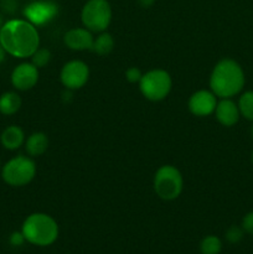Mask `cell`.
Wrapping results in <instances>:
<instances>
[{
	"mask_svg": "<svg viewBox=\"0 0 253 254\" xmlns=\"http://www.w3.org/2000/svg\"><path fill=\"white\" fill-rule=\"evenodd\" d=\"M63 41L68 49L74 51H84V50H92L94 39L92 36V31H89L88 29L77 27L66 32Z\"/></svg>",
	"mask_w": 253,
	"mask_h": 254,
	"instance_id": "obj_12",
	"label": "cell"
},
{
	"mask_svg": "<svg viewBox=\"0 0 253 254\" xmlns=\"http://www.w3.org/2000/svg\"><path fill=\"white\" fill-rule=\"evenodd\" d=\"M2 19H1V15H0V29H1V26H2Z\"/></svg>",
	"mask_w": 253,
	"mask_h": 254,
	"instance_id": "obj_27",
	"label": "cell"
},
{
	"mask_svg": "<svg viewBox=\"0 0 253 254\" xmlns=\"http://www.w3.org/2000/svg\"><path fill=\"white\" fill-rule=\"evenodd\" d=\"M27 21L34 25H41L50 21L57 14V6L50 1H34L25 7Z\"/></svg>",
	"mask_w": 253,
	"mask_h": 254,
	"instance_id": "obj_11",
	"label": "cell"
},
{
	"mask_svg": "<svg viewBox=\"0 0 253 254\" xmlns=\"http://www.w3.org/2000/svg\"><path fill=\"white\" fill-rule=\"evenodd\" d=\"M251 158H252V163H253V153H252V156H251Z\"/></svg>",
	"mask_w": 253,
	"mask_h": 254,
	"instance_id": "obj_29",
	"label": "cell"
},
{
	"mask_svg": "<svg viewBox=\"0 0 253 254\" xmlns=\"http://www.w3.org/2000/svg\"><path fill=\"white\" fill-rule=\"evenodd\" d=\"M25 240L34 246L47 247L55 243L59 237V225L46 213H32L22 223L21 228Z\"/></svg>",
	"mask_w": 253,
	"mask_h": 254,
	"instance_id": "obj_3",
	"label": "cell"
},
{
	"mask_svg": "<svg viewBox=\"0 0 253 254\" xmlns=\"http://www.w3.org/2000/svg\"><path fill=\"white\" fill-rule=\"evenodd\" d=\"M47 146H49V139L46 134L40 133V131L31 134L25 143V148L30 156L42 155L47 150Z\"/></svg>",
	"mask_w": 253,
	"mask_h": 254,
	"instance_id": "obj_15",
	"label": "cell"
},
{
	"mask_svg": "<svg viewBox=\"0 0 253 254\" xmlns=\"http://www.w3.org/2000/svg\"><path fill=\"white\" fill-rule=\"evenodd\" d=\"M24 131L17 126L7 127L2 131L1 135H0V141H1L2 146L9 149V150H16V149H19L24 144Z\"/></svg>",
	"mask_w": 253,
	"mask_h": 254,
	"instance_id": "obj_14",
	"label": "cell"
},
{
	"mask_svg": "<svg viewBox=\"0 0 253 254\" xmlns=\"http://www.w3.org/2000/svg\"><path fill=\"white\" fill-rule=\"evenodd\" d=\"M251 134H252V138H253V126H252V129H251Z\"/></svg>",
	"mask_w": 253,
	"mask_h": 254,
	"instance_id": "obj_28",
	"label": "cell"
},
{
	"mask_svg": "<svg viewBox=\"0 0 253 254\" xmlns=\"http://www.w3.org/2000/svg\"><path fill=\"white\" fill-rule=\"evenodd\" d=\"M5 54H6V52H5V50L2 49V46H1V45H0V64H1V62L4 61Z\"/></svg>",
	"mask_w": 253,
	"mask_h": 254,
	"instance_id": "obj_26",
	"label": "cell"
},
{
	"mask_svg": "<svg viewBox=\"0 0 253 254\" xmlns=\"http://www.w3.org/2000/svg\"><path fill=\"white\" fill-rule=\"evenodd\" d=\"M0 45L5 52L17 59L31 57L40 46L39 32L27 20H9L0 29Z\"/></svg>",
	"mask_w": 253,
	"mask_h": 254,
	"instance_id": "obj_1",
	"label": "cell"
},
{
	"mask_svg": "<svg viewBox=\"0 0 253 254\" xmlns=\"http://www.w3.org/2000/svg\"><path fill=\"white\" fill-rule=\"evenodd\" d=\"M183 176L173 165H164L158 169L154 176V190L156 195L166 201L175 200L183 191Z\"/></svg>",
	"mask_w": 253,
	"mask_h": 254,
	"instance_id": "obj_4",
	"label": "cell"
},
{
	"mask_svg": "<svg viewBox=\"0 0 253 254\" xmlns=\"http://www.w3.org/2000/svg\"><path fill=\"white\" fill-rule=\"evenodd\" d=\"M21 107V98L15 92H6L0 96V113L11 116Z\"/></svg>",
	"mask_w": 253,
	"mask_h": 254,
	"instance_id": "obj_16",
	"label": "cell"
},
{
	"mask_svg": "<svg viewBox=\"0 0 253 254\" xmlns=\"http://www.w3.org/2000/svg\"><path fill=\"white\" fill-rule=\"evenodd\" d=\"M237 106L241 116L245 117L247 121L253 122V91H247L241 94Z\"/></svg>",
	"mask_w": 253,
	"mask_h": 254,
	"instance_id": "obj_18",
	"label": "cell"
},
{
	"mask_svg": "<svg viewBox=\"0 0 253 254\" xmlns=\"http://www.w3.org/2000/svg\"><path fill=\"white\" fill-rule=\"evenodd\" d=\"M113 47L114 40L112 35L108 32H101V35L93 41L92 51L101 55V56H104V55H108L113 50Z\"/></svg>",
	"mask_w": 253,
	"mask_h": 254,
	"instance_id": "obj_17",
	"label": "cell"
},
{
	"mask_svg": "<svg viewBox=\"0 0 253 254\" xmlns=\"http://www.w3.org/2000/svg\"><path fill=\"white\" fill-rule=\"evenodd\" d=\"M89 68L84 62L73 60L62 67L61 82L67 89H78L87 83Z\"/></svg>",
	"mask_w": 253,
	"mask_h": 254,
	"instance_id": "obj_8",
	"label": "cell"
},
{
	"mask_svg": "<svg viewBox=\"0 0 253 254\" xmlns=\"http://www.w3.org/2000/svg\"><path fill=\"white\" fill-rule=\"evenodd\" d=\"M25 236L22 235V232H14L11 233L9 238V242L11 246H15V247H19V246H22L25 242Z\"/></svg>",
	"mask_w": 253,
	"mask_h": 254,
	"instance_id": "obj_24",
	"label": "cell"
},
{
	"mask_svg": "<svg viewBox=\"0 0 253 254\" xmlns=\"http://www.w3.org/2000/svg\"><path fill=\"white\" fill-rule=\"evenodd\" d=\"M171 77L164 69H151L141 76L139 81L140 92L146 99L153 102L163 101L171 89Z\"/></svg>",
	"mask_w": 253,
	"mask_h": 254,
	"instance_id": "obj_7",
	"label": "cell"
},
{
	"mask_svg": "<svg viewBox=\"0 0 253 254\" xmlns=\"http://www.w3.org/2000/svg\"><path fill=\"white\" fill-rule=\"evenodd\" d=\"M1 175L7 185L19 188L31 183L36 175V165L32 159L20 155L5 164Z\"/></svg>",
	"mask_w": 253,
	"mask_h": 254,
	"instance_id": "obj_6",
	"label": "cell"
},
{
	"mask_svg": "<svg viewBox=\"0 0 253 254\" xmlns=\"http://www.w3.org/2000/svg\"><path fill=\"white\" fill-rule=\"evenodd\" d=\"M155 2V0H138V4L141 7H150Z\"/></svg>",
	"mask_w": 253,
	"mask_h": 254,
	"instance_id": "obj_25",
	"label": "cell"
},
{
	"mask_svg": "<svg viewBox=\"0 0 253 254\" xmlns=\"http://www.w3.org/2000/svg\"><path fill=\"white\" fill-rule=\"evenodd\" d=\"M242 228L245 233L253 236V211L248 212L242 220Z\"/></svg>",
	"mask_w": 253,
	"mask_h": 254,
	"instance_id": "obj_23",
	"label": "cell"
},
{
	"mask_svg": "<svg viewBox=\"0 0 253 254\" xmlns=\"http://www.w3.org/2000/svg\"><path fill=\"white\" fill-rule=\"evenodd\" d=\"M39 81V68L32 64L25 62L14 68L11 73V83L19 91H29Z\"/></svg>",
	"mask_w": 253,
	"mask_h": 254,
	"instance_id": "obj_9",
	"label": "cell"
},
{
	"mask_svg": "<svg viewBox=\"0 0 253 254\" xmlns=\"http://www.w3.org/2000/svg\"><path fill=\"white\" fill-rule=\"evenodd\" d=\"M201 254H220L222 251V242L216 236H207L200 243Z\"/></svg>",
	"mask_w": 253,
	"mask_h": 254,
	"instance_id": "obj_19",
	"label": "cell"
},
{
	"mask_svg": "<svg viewBox=\"0 0 253 254\" xmlns=\"http://www.w3.org/2000/svg\"><path fill=\"white\" fill-rule=\"evenodd\" d=\"M226 240L232 245L240 243L242 241L243 236H245V231H243L242 226H231L227 231H226Z\"/></svg>",
	"mask_w": 253,
	"mask_h": 254,
	"instance_id": "obj_21",
	"label": "cell"
},
{
	"mask_svg": "<svg viewBox=\"0 0 253 254\" xmlns=\"http://www.w3.org/2000/svg\"><path fill=\"white\" fill-rule=\"evenodd\" d=\"M217 99L212 91H197L189 99V109L196 117L210 116L215 112Z\"/></svg>",
	"mask_w": 253,
	"mask_h": 254,
	"instance_id": "obj_10",
	"label": "cell"
},
{
	"mask_svg": "<svg viewBox=\"0 0 253 254\" xmlns=\"http://www.w3.org/2000/svg\"><path fill=\"white\" fill-rule=\"evenodd\" d=\"M141 72L140 69L136 68V67H130V68L126 69V81H129L130 83H136V82H139L141 79Z\"/></svg>",
	"mask_w": 253,
	"mask_h": 254,
	"instance_id": "obj_22",
	"label": "cell"
},
{
	"mask_svg": "<svg viewBox=\"0 0 253 254\" xmlns=\"http://www.w3.org/2000/svg\"><path fill=\"white\" fill-rule=\"evenodd\" d=\"M215 113L217 121L225 127L235 126L241 117L238 106L231 98H221L217 102Z\"/></svg>",
	"mask_w": 253,
	"mask_h": 254,
	"instance_id": "obj_13",
	"label": "cell"
},
{
	"mask_svg": "<svg viewBox=\"0 0 253 254\" xmlns=\"http://www.w3.org/2000/svg\"><path fill=\"white\" fill-rule=\"evenodd\" d=\"M51 60V52L47 49H37L31 56V64L37 68L46 66Z\"/></svg>",
	"mask_w": 253,
	"mask_h": 254,
	"instance_id": "obj_20",
	"label": "cell"
},
{
	"mask_svg": "<svg viewBox=\"0 0 253 254\" xmlns=\"http://www.w3.org/2000/svg\"><path fill=\"white\" fill-rule=\"evenodd\" d=\"M246 77L238 62L223 59L213 67L210 77L211 91L220 98H231L243 89Z\"/></svg>",
	"mask_w": 253,
	"mask_h": 254,
	"instance_id": "obj_2",
	"label": "cell"
},
{
	"mask_svg": "<svg viewBox=\"0 0 253 254\" xmlns=\"http://www.w3.org/2000/svg\"><path fill=\"white\" fill-rule=\"evenodd\" d=\"M84 27L92 32H104L112 20L111 5L107 0H88L81 12Z\"/></svg>",
	"mask_w": 253,
	"mask_h": 254,
	"instance_id": "obj_5",
	"label": "cell"
}]
</instances>
